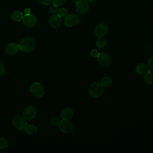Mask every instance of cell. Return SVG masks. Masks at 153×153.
Wrapping results in <instances>:
<instances>
[{
    "label": "cell",
    "mask_w": 153,
    "mask_h": 153,
    "mask_svg": "<svg viewBox=\"0 0 153 153\" xmlns=\"http://www.w3.org/2000/svg\"><path fill=\"white\" fill-rule=\"evenodd\" d=\"M18 46L19 50L23 53H28L33 50L35 47V42L32 37L27 36L22 39Z\"/></svg>",
    "instance_id": "1"
},
{
    "label": "cell",
    "mask_w": 153,
    "mask_h": 153,
    "mask_svg": "<svg viewBox=\"0 0 153 153\" xmlns=\"http://www.w3.org/2000/svg\"><path fill=\"white\" fill-rule=\"evenodd\" d=\"M104 92V88L101 85L100 82H93L88 88L89 94L93 98L97 99L100 97Z\"/></svg>",
    "instance_id": "2"
},
{
    "label": "cell",
    "mask_w": 153,
    "mask_h": 153,
    "mask_svg": "<svg viewBox=\"0 0 153 153\" xmlns=\"http://www.w3.org/2000/svg\"><path fill=\"white\" fill-rule=\"evenodd\" d=\"M12 123L13 126L19 130L25 129L26 126L27 125L26 119H25L23 116L22 117L20 115H16L13 118Z\"/></svg>",
    "instance_id": "3"
},
{
    "label": "cell",
    "mask_w": 153,
    "mask_h": 153,
    "mask_svg": "<svg viewBox=\"0 0 153 153\" xmlns=\"http://www.w3.org/2000/svg\"><path fill=\"white\" fill-rule=\"evenodd\" d=\"M30 91L33 96L40 97L44 94V87L39 82H34L30 87Z\"/></svg>",
    "instance_id": "4"
},
{
    "label": "cell",
    "mask_w": 153,
    "mask_h": 153,
    "mask_svg": "<svg viewBox=\"0 0 153 153\" xmlns=\"http://www.w3.org/2000/svg\"><path fill=\"white\" fill-rule=\"evenodd\" d=\"M80 18L76 14H70L66 16L64 20L65 25L68 27H74L79 23Z\"/></svg>",
    "instance_id": "5"
},
{
    "label": "cell",
    "mask_w": 153,
    "mask_h": 153,
    "mask_svg": "<svg viewBox=\"0 0 153 153\" xmlns=\"http://www.w3.org/2000/svg\"><path fill=\"white\" fill-rule=\"evenodd\" d=\"M108 32V26L104 23H99L94 29V33L97 37H103Z\"/></svg>",
    "instance_id": "6"
},
{
    "label": "cell",
    "mask_w": 153,
    "mask_h": 153,
    "mask_svg": "<svg viewBox=\"0 0 153 153\" xmlns=\"http://www.w3.org/2000/svg\"><path fill=\"white\" fill-rule=\"evenodd\" d=\"M59 128L62 132L65 134H70L73 130V124L69 120H62L59 125Z\"/></svg>",
    "instance_id": "7"
},
{
    "label": "cell",
    "mask_w": 153,
    "mask_h": 153,
    "mask_svg": "<svg viewBox=\"0 0 153 153\" xmlns=\"http://www.w3.org/2000/svg\"><path fill=\"white\" fill-rule=\"evenodd\" d=\"M97 59L98 63L103 67H108L111 64V56L106 52L100 53Z\"/></svg>",
    "instance_id": "8"
},
{
    "label": "cell",
    "mask_w": 153,
    "mask_h": 153,
    "mask_svg": "<svg viewBox=\"0 0 153 153\" xmlns=\"http://www.w3.org/2000/svg\"><path fill=\"white\" fill-rule=\"evenodd\" d=\"M89 8L88 2L85 0H78L75 4L76 11L81 14L86 13Z\"/></svg>",
    "instance_id": "9"
},
{
    "label": "cell",
    "mask_w": 153,
    "mask_h": 153,
    "mask_svg": "<svg viewBox=\"0 0 153 153\" xmlns=\"http://www.w3.org/2000/svg\"><path fill=\"white\" fill-rule=\"evenodd\" d=\"M37 114L36 109L33 106H29L26 107L23 112V116L26 120H32L34 118Z\"/></svg>",
    "instance_id": "10"
},
{
    "label": "cell",
    "mask_w": 153,
    "mask_h": 153,
    "mask_svg": "<svg viewBox=\"0 0 153 153\" xmlns=\"http://www.w3.org/2000/svg\"><path fill=\"white\" fill-rule=\"evenodd\" d=\"M23 24L28 27H31L34 26L37 22L36 18L31 14L29 15H25L23 16V19H22Z\"/></svg>",
    "instance_id": "11"
},
{
    "label": "cell",
    "mask_w": 153,
    "mask_h": 153,
    "mask_svg": "<svg viewBox=\"0 0 153 153\" xmlns=\"http://www.w3.org/2000/svg\"><path fill=\"white\" fill-rule=\"evenodd\" d=\"M50 26L53 28H57L62 24V17L57 14H53L48 20Z\"/></svg>",
    "instance_id": "12"
},
{
    "label": "cell",
    "mask_w": 153,
    "mask_h": 153,
    "mask_svg": "<svg viewBox=\"0 0 153 153\" xmlns=\"http://www.w3.org/2000/svg\"><path fill=\"white\" fill-rule=\"evenodd\" d=\"M19 50L18 44L16 42H11L7 45L5 51L8 55L13 56L17 53Z\"/></svg>",
    "instance_id": "13"
},
{
    "label": "cell",
    "mask_w": 153,
    "mask_h": 153,
    "mask_svg": "<svg viewBox=\"0 0 153 153\" xmlns=\"http://www.w3.org/2000/svg\"><path fill=\"white\" fill-rule=\"evenodd\" d=\"M60 116L62 120H69L74 116V111L70 108H66L62 111Z\"/></svg>",
    "instance_id": "14"
},
{
    "label": "cell",
    "mask_w": 153,
    "mask_h": 153,
    "mask_svg": "<svg viewBox=\"0 0 153 153\" xmlns=\"http://www.w3.org/2000/svg\"><path fill=\"white\" fill-rule=\"evenodd\" d=\"M144 81L148 85L153 84V72L149 71H147L143 76Z\"/></svg>",
    "instance_id": "15"
},
{
    "label": "cell",
    "mask_w": 153,
    "mask_h": 153,
    "mask_svg": "<svg viewBox=\"0 0 153 153\" xmlns=\"http://www.w3.org/2000/svg\"><path fill=\"white\" fill-rule=\"evenodd\" d=\"M148 71L146 65L144 63H139L136 67V71L137 74L142 75L145 74V73Z\"/></svg>",
    "instance_id": "16"
},
{
    "label": "cell",
    "mask_w": 153,
    "mask_h": 153,
    "mask_svg": "<svg viewBox=\"0 0 153 153\" xmlns=\"http://www.w3.org/2000/svg\"><path fill=\"white\" fill-rule=\"evenodd\" d=\"M23 14L19 11H16L11 14V19L15 22H19L23 19Z\"/></svg>",
    "instance_id": "17"
},
{
    "label": "cell",
    "mask_w": 153,
    "mask_h": 153,
    "mask_svg": "<svg viewBox=\"0 0 153 153\" xmlns=\"http://www.w3.org/2000/svg\"><path fill=\"white\" fill-rule=\"evenodd\" d=\"M112 81L110 77L105 76L101 79V81L100 83L103 88H105V87H108L111 86V85L112 84Z\"/></svg>",
    "instance_id": "18"
},
{
    "label": "cell",
    "mask_w": 153,
    "mask_h": 153,
    "mask_svg": "<svg viewBox=\"0 0 153 153\" xmlns=\"http://www.w3.org/2000/svg\"><path fill=\"white\" fill-rule=\"evenodd\" d=\"M25 130L27 134H33L37 132V127L33 124L27 125L25 128Z\"/></svg>",
    "instance_id": "19"
},
{
    "label": "cell",
    "mask_w": 153,
    "mask_h": 153,
    "mask_svg": "<svg viewBox=\"0 0 153 153\" xmlns=\"http://www.w3.org/2000/svg\"><path fill=\"white\" fill-rule=\"evenodd\" d=\"M106 41L103 38V37H98L97 39L96 40V46L100 48H104L106 45Z\"/></svg>",
    "instance_id": "20"
},
{
    "label": "cell",
    "mask_w": 153,
    "mask_h": 153,
    "mask_svg": "<svg viewBox=\"0 0 153 153\" xmlns=\"http://www.w3.org/2000/svg\"><path fill=\"white\" fill-rule=\"evenodd\" d=\"M146 65L148 71H149L153 72V56H152L148 59Z\"/></svg>",
    "instance_id": "21"
},
{
    "label": "cell",
    "mask_w": 153,
    "mask_h": 153,
    "mask_svg": "<svg viewBox=\"0 0 153 153\" xmlns=\"http://www.w3.org/2000/svg\"><path fill=\"white\" fill-rule=\"evenodd\" d=\"M8 146V142L3 137H0V149H5Z\"/></svg>",
    "instance_id": "22"
},
{
    "label": "cell",
    "mask_w": 153,
    "mask_h": 153,
    "mask_svg": "<svg viewBox=\"0 0 153 153\" xmlns=\"http://www.w3.org/2000/svg\"><path fill=\"white\" fill-rule=\"evenodd\" d=\"M60 120L57 117H52L50 120V123L54 126H59L60 122Z\"/></svg>",
    "instance_id": "23"
},
{
    "label": "cell",
    "mask_w": 153,
    "mask_h": 153,
    "mask_svg": "<svg viewBox=\"0 0 153 153\" xmlns=\"http://www.w3.org/2000/svg\"><path fill=\"white\" fill-rule=\"evenodd\" d=\"M53 2V5L59 7L63 5L66 1V0H51Z\"/></svg>",
    "instance_id": "24"
},
{
    "label": "cell",
    "mask_w": 153,
    "mask_h": 153,
    "mask_svg": "<svg viewBox=\"0 0 153 153\" xmlns=\"http://www.w3.org/2000/svg\"><path fill=\"white\" fill-rule=\"evenodd\" d=\"M67 10L65 8H60L57 12V15L59 16H60V17H65L66 16V14H67Z\"/></svg>",
    "instance_id": "25"
},
{
    "label": "cell",
    "mask_w": 153,
    "mask_h": 153,
    "mask_svg": "<svg viewBox=\"0 0 153 153\" xmlns=\"http://www.w3.org/2000/svg\"><path fill=\"white\" fill-rule=\"evenodd\" d=\"M99 54H100V53H99V51L97 49H93L90 51L91 56L94 57V58H97L99 55Z\"/></svg>",
    "instance_id": "26"
},
{
    "label": "cell",
    "mask_w": 153,
    "mask_h": 153,
    "mask_svg": "<svg viewBox=\"0 0 153 153\" xmlns=\"http://www.w3.org/2000/svg\"><path fill=\"white\" fill-rule=\"evenodd\" d=\"M5 73V66L0 63V76L4 75Z\"/></svg>",
    "instance_id": "27"
},
{
    "label": "cell",
    "mask_w": 153,
    "mask_h": 153,
    "mask_svg": "<svg viewBox=\"0 0 153 153\" xmlns=\"http://www.w3.org/2000/svg\"><path fill=\"white\" fill-rule=\"evenodd\" d=\"M50 10V12L51 13H52V14H55V13H56L57 10V7L53 5L50 8V10Z\"/></svg>",
    "instance_id": "28"
},
{
    "label": "cell",
    "mask_w": 153,
    "mask_h": 153,
    "mask_svg": "<svg viewBox=\"0 0 153 153\" xmlns=\"http://www.w3.org/2000/svg\"><path fill=\"white\" fill-rule=\"evenodd\" d=\"M39 1L41 4H42L43 5H49L51 2V0H39Z\"/></svg>",
    "instance_id": "29"
},
{
    "label": "cell",
    "mask_w": 153,
    "mask_h": 153,
    "mask_svg": "<svg viewBox=\"0 0 153 153\" xmlns=\"http://www.w3.org/2000/svg\"><path fill=\"white\" fill-rule=\"evenodd\" d=\"M24 14L25 15H29L30 14V10L29 8H26L24 10Z\"/></svg>",
    "instance_id": "30"
},
{
    "label": "cell",
    "mask_w": 153,
    "mask_h": 153,
    "mask_svg": "<svg viewBox=\"0 0 153 153\" xmlns=\"http://www.w3.org/2000/svg\"><path fill=\"white\" fill-rule=\"evenodd\" d=\"M85 1L87 2H95L97 0H85Z\"/></svg>",
    "instance_id": "31"
},
{
    "label": "cell",
    "mask_w": 153,
    "mask_h": 153,
    "mask_svg": "<svg viewBox=\"0 0 153 153\" xmlns=\"http://www.w3.org/2000/svg\"><path fill=\"white\" fill-rule=\"evenodd\" d=\"M152 51H153V45H152Z\"/></svg>",
    "instance_id": "32"
}]
</instances>
